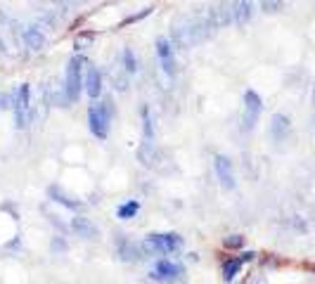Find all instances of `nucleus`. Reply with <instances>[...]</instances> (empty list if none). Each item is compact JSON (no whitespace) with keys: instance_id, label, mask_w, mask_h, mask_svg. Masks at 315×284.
I'll return each instance as SVG.
<instances>
[{"instance_id":"nucleus-11","label":"nucleus","mask_w":315,"mask_h":284,"mask_svg":"<svg viewBox=\"0 0 315 284\" xmlns=\"http://www.w3.org/2000/svg\"><path fill=\"white\" fill-rule=\"evenodd\" d=\"M135 159L147 171H162L164 163H166V154L156 145V140H142L135 149Z\"/></svg>"},{"instance_id":"nucleus-7","label":"nucleus","mask_w":315,"mask_h":284,"mask_svg":"<svg viewBox=\"0 0 315 284\" xmlns=\"http://www.w3.org/2000/svg\"><path fill=\"white\" fill-rule=\"evenodd\" d=\"M112 244H114L116 258L121 263H126V265H138V263H145L149 258L145 246H142V239H133L126 232H116L112 237Z\"/></svg>"},{"instance_id":"nucleus-26","label":"nucleus","mask_w":315,"mask_h":284,"mask_svg":"<svg viewBox=\"0 0 315 284\" xmlns=\"http://www.w3.org/2000/svg\"><path fill=\"white\" fill-rule=\"evenodd\" d=\"M36 22H38L43 29H57V26H60V10H40Z\"/></svg>"},{"instance_id":"nucleus-30","label":"nucleus","mask_w":315,"mask_h":284,"mask_svg":"<svg viewBox=\"0 0 315 284\" xmlns=\"http://www.w3.org/2000/svg\"><path fill=\"white\" fill-rule=\"evenodd\" d=\"M12 109V90L0 92V111H10Z\"/></svg>"},{"instance_id":"nucleus-20","label":"nucleus","mask_w":315,"mask_h":284,"mask_svg":"<svg viewBox=\"0 0 315 284\" xmlns=\"http://www.w3.org/2000/svg\"><path fill=\"white\" fill-rule=\"evenodd\" d=\"M140 131H142V140H156V121L149 104L140 107Z\"/></svg>"},{"instance_id":"nucleus-29","label":"nucleus","mask_w":315,"mask_h":284,"mask_svg":"<svg viewBox=\"0 0 315 284\" xmlns=\"http://www.w3.org/2000/svg\"><path fill=\"white\" fill-rule=\"evenodd\" d=\"M152 12H154V8H142L140 12H135V15H128L121 24H119V26H131V24H138V22H142L145 17L152 15Z\"/></svg>"},{"instance_id":"nucleus-10","label":"nucleus","mask_w":315,"mask_h":284,"mask_svg":"<svg viewBox=\"0 0 315 284\" xmlns=\"http://www.w3.org/2000/svg\"><path fill=\"white\" fill-rule=\"evenodd\" d=\"M256 258H258V254H256L254 249H244V251H239L235 256H225L223 261H221V277H223V282L235 284L239 272L244 270V265L254 263Z\"/></svg>"},{"instance_id":"nucleus-24","label":"nucleus","mask_w":315,"mask_h":284,"mask_svg":"<svg viewBox=\"0 0 315 284\" xmlns=\"http://www.w3.org/2000/svg\"><path fill=\"white\" fill-rule=\"evenodd\" d=\"M221 246H223L225 251H230V254H239V251H244V246H246V237L242 235V232H232V235L223 237Z\"/></svg>"},{"instance_id":"nucleus-2","label":"nucleus","mask_w":315,"mask_h":284,"mask_svg":"<svg viewBox=\"0 0 315 284\" xmlns=\"http://www.w3.org/2000/svg\"><path fill=\"white\" fill-rule=\"evenodd\" d=\"M12 123L15 131H29L36 121V107H33V90L29 83L17 85L12 90Z\"/></svg>"},{"instance_id":"nucleus-19","label":"nucleus","mask_w":315,"mask_h":284,"mask_svg":"<svg viewBox=\"0 0 315 284\" xmlns=\"http://www.w3.org/2000/svg\"><path fill=\"white\" fill-rule=\"evenodd\" d=\"M116 64L121 67L128 76H135L140 71V57H138V52L133 50L131 45H123L121 47V52H119V57H116Z\"/></svg>"},{"instance_id":"nucleus-15","label":"nucleus","mask_w":315,"mask_h":284,"mask_svg":"<svg viewBox=\"0 0 315 284\" xmlns=\"http://www.w3.org/2000/svg\"><path fill=\"white\" fill-rule=\"evenodd\" d=\"M294 135V123L292 119L282 111H275V114L270 116V123H268V138L270 142H275L277 147L285 145L287 140Z\"/></svg>"},{"instance_id":"nucleus-21","label":"nucleus","mask_w":315,"mask_h":284,"mask_svg":"<svg viewBox=\"0 0 315 284\" xmlns=\"http://www.w3.org/2000/svg\"><path fill=\"white\" fill-rule=\"evenodd\" d=\"M131 81H133V76H128L119 64H116L114 69H109V83H112V90L119 92V95L131 90Z\"/></svg>"},{"instance_id":"nucleus-33","label":"nucleus","mask_w":315,"mask_h":284,"mask_svg":"<svg viewBox=\"0 0 315 284\" xmlns=\"http://www.w3.org/2000/svg\"><path fill=\"white\" fill-rule=\"evenodd\" d=\"M8 52V45H5V40H3V36H0V57Z\"/></svg>"},{"instance_id":"nucleus-8","label":"nucleus","mask_w":315,"mask_h":284,"mask_svg":"<svg viewBox=\"0 0 315 284\" xmlns=\"http://www.w3.org/2000/svg\"><path fill=\"white\" fill-rule=\"evenodd\" d=\"M45 197L47 201L52 204V206H60L64 208V211H69L71 215L74 213H83L85 206H88V201L81 199V194L74 192V190H69L67 185L62 183H50L45 187Z\"/></svg>"},{"instance_id":"nucleus-3","label":"nucleus","mask_w":315,"mask_h":284,"mask_svg":"<svg viewBox=\"0 0 315 284\" xmlns=\"http://www.w3.org/2000/svg\"><path fill=\"white\" fill-rule=\"evenodd\" d=\"M142 246L149 258H164V256H176L185 249V237L180 232H149L142 239Z\"/></svg>"},{"instance_id":"nucleus-14","label":"nucleus","mask_w":315,"mask_h":284,"mask_svg":"<svg viewBox=\"0 0 315 284\" xmlns=\"http://www.w3.org/2000/svg\"><path fill=\"white\" fill-rule=\"evenodd\" d=\"M69 230L71 235H76L78 239H83V242H97L102 237V230L100 225L95 223L92 218H88L85 213H74L69 218Z\"/></svg>"},{"instance_id":"nucleus-27","label":"nucleus","mask_w":315,"mask_h":284,"mask_svg":"<svg viewBox=\"0 0 315 284\" xmlns=\"http://www.w3.org/2000/svg\"><path fill=\"white\" fill-rule=\"evenodd\" d=\"M92 40H95V31H81V33L74 36V50H76V52H83L85 47H88V43L92 45Z\"/></svg>"},{"instance_id":"nucleus-6","label":"nucleus","mask_w":315,"mask_h":284,"mask_svg":"<svg viewBox=\"0 0 315 284\" xmlns=\"http://www.w3.org/2000/svg\"><path fill=\"white\" fill-rule=\"evenodd\" d=\"M263 111H266V104H263V97L254 88H246L244 95H242V116H239V131L244 135H251V133L258 128V121H261Z\"/></svg>"},{"instance_id":"nucleus-22","label":"nucleus","mask_w":315,"mask_h":284,"mask_svg":"<svg viewBox=\"0 0 315 284\" xmlns=\"http://www.w3.org/2000/svg\"><path fill=\"white\" fill-rule=\"evenodd\" d=\"M138 213H140V199H123L116 206V218L121 223H128L133 218H138Z\"/></svg>"},{"instance_id":"nucleus-34","label":"nucleus","mask_w":315,"mask_h":284,"mask_svg":"<svg viewBox=\"0 0 315 284\" xmlns=\"http://www.w3.org/2000/svg\"><path fill=\"white\" fill-rule=\"evenodd\" d=\"M313 109H315V88H313Z\"/></svg>"},{"instance_id":"nucleus-4","label":"nucleus","mask_w":315,"mask_h":284,"mask_svg":"<svg viewBox=\"0 0 315 284\" xmlns=\"http://www.w3.org/2000/svg\"><path fill=\"white\" fill-rule=\"evenodd\" d=\"M85 67H88V57L83 52L71 54L67 64H64V76H62V85L69 95L71 104H78L83 97V76H85Z\"/></svg>"},{"instance_id":"nucleus-12","label":"nucleus","mask_w":315,"mask_h":284,"mask_svg":"<svg viewBox=\"0 0 315 284\" xmlns=\"http://www.w3.org/2000/svg\"><path fill=\"white\" fill-rule=\"evenodd\" d=\"M214 173L218 185L225 192H232L237 187V173H235V163L228 154H214Z\"/></svg>"},{"instance_id":"nucleus-28","label":"nucleus","mask_w":315,"mask_h":284,"mask_svg":"<svg viewBox=\"0 0 315 284\" xmlns=\"http://www.w3.org/2000/svg\"><path fill=\"white\" fill-rule=\"evenodd\" d=\"M258 8L263 15H277L285 10V0H258Z\"/></svg>"},{"instance_id":"nucleus-16","label":"nucleus","mask_w":315,"mask_h":284,"mask_svg":"<svg viewBox=\"0 0 315 284\" xmlns=\"http://www.w3.org/2000/svg\"><path fill=\"white\" fill-rule=\"evenodd\" d=\"M83 95L88 100H100L104 95V71L97 67V64H90L85 67V76H83Z\"/></svg>"},{"instance_id":"nucleus-5","label":"nucleus","mask_w":315,"mask_h":284,"mask_svg":"<svg viewBox=\"0 0 315 284\" xmlns=\"http://www.w3.org/2000/svg\"><path fill=\"white\" fill-rule=\"evenodd\" d=\"M147 277L154 284H180L187 277V268L173 256H164V258H154L152 268L147 270Z\"/></svg>"},{"instance_id":"nucleus-1","label":"nucleus","mask_w":315,"mask_h":284,"mask_svg":"<svg viewBox=\"0 0 315 284\" xmlns=\"http://www.w3.org/2000/svg\"><path fill=\"white\" fill-rule=\"evenodd\" d=\"M116 116L114 97L112 95H102L100 100H92L85 109V123L88 131L97 142H107L109 133H112V123Z\"/></svg>"},{"instance_id":"nucleus-32","label":"nucleus","mask_w":315,"mask_h":284,"mask_svg":"<svg viewBox=\"0 0 315 284\" xmlns=\"http://www.w3.org/2000/svg\"><path fill=\"white\" fill-rule=\"evenodd\" d=\"M251 284H266V277H263V272H256L254 282H251Z\"/></svg>"},{"instance_id":"nucleus-17","label":"nucleus","mask_w":315,"mask_h":284,"mask_svg":"<svg viewBox=\"0 0 315 284\" xmlns=\"http://www.w3.org/2000/svg\"><path fill=\"white\" fill-rule=\"evenodd\" d=\"M230 10H232V26H239V29L251 24V19L256 17L254 0H230Z\"/></svg>"},{"instance_id":"nucleus-9","label":"nucleus","mask_w":315,"mask_h":284,"mask_svg":"<svg viewBox=\"0 0 315 284\" xmlns=\"http://www.w3.org/2000/svg\"><path fill=\"white\" fill-rule=\"evenodd\" d=\"M154 57H156V64H159V71L164 74V78L173 81L180 74L178 50L171 43L169 36H156V40H154Z\"/></svg>"},{"instance_id":"nucleus-31","label":"nucleus","mask_w":315,"mask_h":284,"mask_svg":"<svg viewBox=\"0 0 315 284\" xmlns=\"http://www.w3.org/2000/svg\"><path fill=\"white\" fill-rule=\"evenodd\" d=\"M10 22H12V19H10L8 15H5V10L0 8V24H8V26H10Z\"/></svg>"},{"instance_id":"nucleus-13","label":"nucleus","mask_w":315,"mask_h":284,"mask_svg":"<svg viewBox=\"0 0 315 284\" xmlns=\"http://www.w3.org/2000/svg\"><path fill=\"white\" fill-rule=\"evenodd\" d=\"M19 40L24 43V47H26L29 52H36V54L43 52L47 47V33L38 22L24 24L22 31H19Z\"/></svg>"},{"instance_id":"nucleus-25","label":"nucleus","mask_w":315,"mask_h":284,"mask_svg":"<svg viewBox=\"0 0 315 284\" xmlns=\"http://www.w3.org/2000/svg\"><path fill=\"white\" fill-rule=\"evenodd\" d=\"M47 249H50V254H52V256H67V254H69V239H67V235L55 232L52 237H50Z\"/></svg>"},{"instance_id":"nucleus-18","label":"nucleus","mask_w":315,"mask_h":284,"mask_svg":"<svg viewBox=\"0 0 315 284\" xmlns=\"http://www.w3.org/2000/svg\"><path fill=\"white\" fill-rule=\"evenodd\" d=\"M208 17L214 22L216 29H225L232 26V10H230V0H216V5L208 8Z\"/></svg>"},{"instance_id":"nucleus-23","label":"nucleus","mask_w":315,"mask_h":284,"mask_svg":"<svg viewBox=\"0 0 315 284\" xmlns=\"http://www.w3.org/2000/svg\"><path fill=\"white\" fill-rule=\"evenodd\" d=\"M43 215H45V220L50 225H52L55 230L60 232V235H69V220H62L60 213H55V211H50V201H47L45 206H43Z\"/></svg>"}]
</instances>
